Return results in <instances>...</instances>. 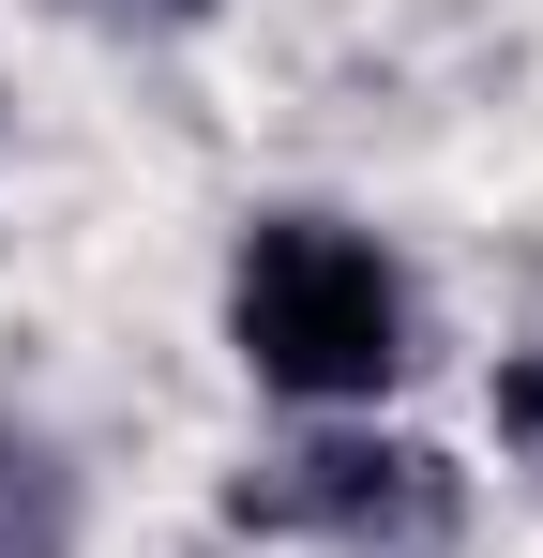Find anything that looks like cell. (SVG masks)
Returning a JSON list of instances; mask_svg holds the SVG:
<instances>
[{
	"label": "cell",
	"mask_w": 543,
	"mask_h": 558,
	"mask_svg": "<svg viewBox=\"0 0 543 558\" xmlns=\"http://www.w3.org/2000/svg\"><path fill=\"white\" fill-rule=\"evenodd\" d=\"M227 348L287 408H362L408 377V272L333 211H272L242 227V272H227Z\"/></svg>",
	"instance_id": "6da1fadb"
},
{
	"label": "cell",
	"mask_w": 543,
	"mask_h": 558,
	"mask_svg": "<svg viewBox=\"0 0 543 558\" xmlns=\"http://www.w3.org/2000/svg\"><path fill=\"white\" fill-rule=\"evenodd\" d=\"M242 529H287V544L333 558H452V468L408 453V438H302L227 483Z\"/></svg>",
	"instance_id": "7a4b0ae2"
},
{
	"label": "cell",
	"mask_w": 543,
	"mask_h": 558,
	"mask_svg": "<svg viewBox=\"0 0 543 558\" xmlns=\"http://www.w3.org/2000/svg\"><path fill=\"white\" fill-rule=\"evenodd\" d=\"M0 558H61V468L0 438Z\"/></svg>",
	"instance_id": "3957f363"
},
{
	"label": "cell",
	"mask_w": 543,
	"mask_h": 558,
	"mask_svg": "<svg viewBox=\"0 0 543 558\" xmlns=\"http://www.w3.org/2000/svg\"><path fill=\"white\" fill-rule=\"evenodd\" d=\"M498 438H514V468H543V348L498 363Z\"/></svg>",
	"instance_id": "277c9868"
},
{
	"label": "cell",
	"mask_w": 543,
	"mask_h": 558,
	"mask_svg": "<svg viewBox=\"0 0 543 558\" xmlns=\"http://www.w3.org/2000/svg\"><path fill=\"white\" fill-rule=\"evenodd\" d=\"M121 15H196V0H121Z\"/></svg>",
	"instance_id": "5b68a950"
}]
</instances>
